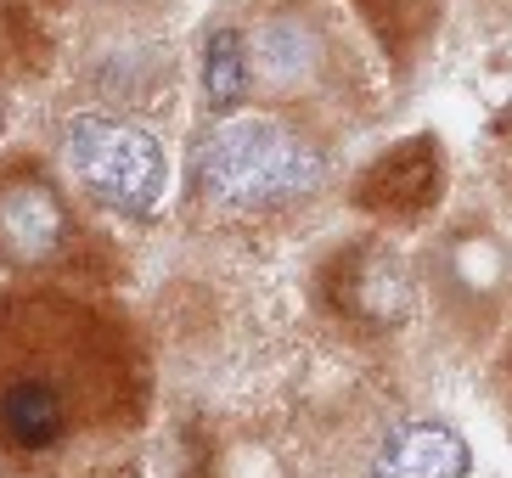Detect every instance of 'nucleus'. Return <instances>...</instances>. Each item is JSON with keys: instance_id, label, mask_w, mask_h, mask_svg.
<instances>
[{"instance_id": "nucleus-2", "label": "nucleus", "mask_w": 512, "mask_h": 478, "mask_svg": "<svg viewBox=\"0 0 512 478\" xmlns=\"http://www.w3.org/2000/svg\"><path fill=\"white\" fill-rule=\"evenodd\" d=\"M62 164L91 197L119 214H152L169 192V158L158 135L136 119L113 113H74L62 124Z\"/></svg>"}, {"instance_id": "nucleus-6", "label": "nucleus", "mask_w": 512, "mask_h": 478, "mask_svg": "<svg viewBox=\"0 0 512 478\" xmlns=\"http://www.w3.org/2000/svg\"><path fill=\"white\" fill-rule=\"evenodd\" d=\"M0 428L17 450H46L62 434V400L51 383H12L0 394Z\"/></svg>"}, {"instance_id": "nucleus-4", "label": "nucleus", "mask_w": 512, "mask_h": 478, "mask_svg": "<svg viewBox=\"0 0 512 478\" xmlns=\"http://www.w3.org/2000/svg\"><path fill=\"white\" fill-rule=\"evenodd\" d=\"M321 68V40L299 17H271L248 34V79L271 90H299Z\"/></svg>"}, {"instance_id": "nucleus-7", "label": "nucleus", "mask_w": 512, "mask_h": 478, "mask_svg": "<svg viewBox=\"0 0 512 478\" xmlns=\"http://www.w3.org/2000/svg\"><path fill=\"white\" fill-rule=\"evenodd\" d=\"M248 85H254V79H248V40L231 34V29H214L209 51H203V90H209V102L226 107V102H237Z\"/></svg>"}, {"instance_id": "nucleus-1", "label": "nucleus", "mask_w": 512, "mask_h": 478, "mask_svg": "<svg viewBox=\"0 0 512 478\" xmlns=\"http://www.w3.org/2000/svg\"><path fill=\"white\" fill-rule=\"evenodd\" d=\"M321 175V152L265 113L214 119L192 147V186L214 209H282L316 192Z\"/></svg>"}, {"instance_id": "nucleus-5", "label": "nucleus", "mask_w": 512, "mask_h": 478, "mask_svg": "<svg viewBox=\"0 0 512 478\" xmlns=\"http://www.w3.org/2000/svg\"><path fill=\"white\" fill-rule=\"evenodd\" d=\"M62 242V203L40 180L0 186V248L17 259H46Z\"/></svg>"}, {"instance_id": "nucleus-3", "label": "nucleus", "mask_w": 512, "mask_h": 478, "mask_svg": "<svg viewBox=\"0 0 512 478\" xmlns=\"http://www.w3.org/2000/svg\"><path fill=\"white\" fill-rule=\"evenodd\" d=\"M467 439L445 422H406L372 456V478H467Z\"/></svg>"}]
</instances>
